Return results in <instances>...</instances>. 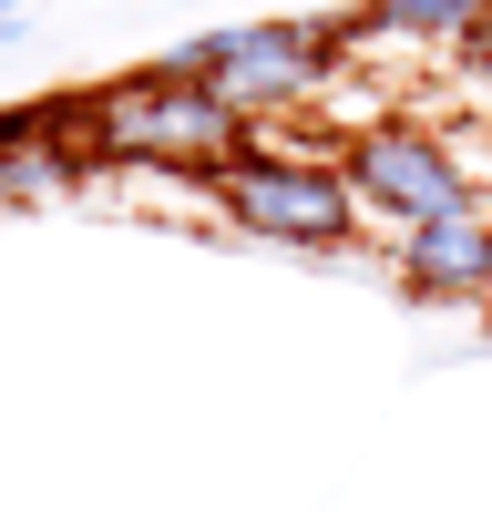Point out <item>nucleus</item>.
<instances>
[{"label": "nucleus", "mask_w": 492, "mask_h": 512, "mask_svg": "<svg viewBox=\"0 0 492 512\" xmlns=\"http://www.w3.org/2000/svg\"><path fill=\"white\" fill-rule=\"evenodd\" d=\"M257 144L216 82L195 72H123V82H93V164H144V175H226V164Z\"/></svg>", "instance_id": "obj_1"}, {"label": "nucleus", "mask_w": 492, "mask_h": 512, "mask_svg": "<svg viewBox=\"0 0 492 512\" xmlns=\"http://www.w3.org/2000/svg\"><path fill=\"white\" fill-rule=\"evenodd\" d=\"M205 185H216V216L236 236H267V246H298V256H349L369 236V205L349 185V164L318 154V144H267V123H257V144H246L226 175H205Z\"/></svg>", "instance_id": "obj_2"}, {"label": "nucleus", "mask_w": 492, "mask_h": 512, "mask_svg": "<svg viewBox=\"0 0 492 512\" xmlns=\"http://www.w3.org/2000/svg\"><path fill=\"white\" fill-rule=\"evenodd\" d=\"M339 62H349V21H236V31H195V41L164 52V72L216 82L246 123L328 103L339 93Z\"/></svg>", "instance_id": "obj_3"}, {"label": "nucleus", "mask_w": 492, "mask_h": 512, "mask_svg": "<svg viewBox=\"0 0 492 512\" xmlns=\"http://www.w3.org/2000/svg\"><path fill=\"white\" fill-rule=\"evenodd\" d=\"M339 164H349V185L369 205V226H390V236H410V226H431V216H451V205L482 195L472 185V154L451 144L441 123H410V113L359 123V134L339 144Z\"/></svg>", "instance_id": "obj_4"}, {"label": "nucleus", "mask_w": 492, "mask_h": 512, "mask_svg": "<svg viewBox=\"0 0 492 512\" xmlns=\"http://www.w3.org/2000/svg\"><path fill=\"white\" fill-rule=\"evenodd\" d=\"M390 277L410 297H431V308H492V195L390 236Z\"/></svg>", "instance_id": "obj_5"}, {"label": "nucleus", "mask_w": 492, "mask_h": 512, "mask_svg": "<svg viewBox=\"0 0 492 512\" xmlns=\"http://www.w3.org/2000/svg\"><path fill=\"white\" fill-rule=\"evenodd\" d=\"M482 0H359V11H349V52H359V41H380V52H390V41H451V52H462V41H482Z\"/></svg>", "instance_id": "obj_6"}, {"label": "nucleus", "mask_w": 492, "mask_h": 512, "mask_svg": "<svg viewBox=\"0 0 492 512\" xmlns=\"http://www.w3.org/2000/svg\"><path fill=\"white\" fill-rule=\"evenodd\" d=\"M82 164H93V154H72V144H11V154H0V216H11V205H52Z\"/></svg>", "instance_id": "obj_7"}, {"label": "nucleus", "mask_w": 492, "mask_h": 512, "mask_svg": "<svg viewBox=\"0 0 492 512\" xmlns=\"http://www.w3.org/2000/svg\"><path fill=\"white\" fill-rule=\"evenodd\" d=\"M0 31H21V0H0Z\"/></svg>", "instance_id": "obj_8"}]
</instances>
